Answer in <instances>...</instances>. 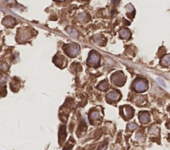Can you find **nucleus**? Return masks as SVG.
Instances as JSON below:
<instances>
[{"label":"nucleus","mask_w":170,"mask_h":150,"mask_svg":"<svg viewBox=\"0 0 170 150\" xmlns=\"http://www.w3.org/2000/svg\"><path fill=\"white\" fill-rule=\"evenodd\" d=\"M90 117L92 118V119H97L98 117H99V113L98 112H93L90 114Z\"/></svg>","instance_id":"14"},{"label":"nucleus","mask_w":170,"mask_h":150,"mask_svg":"<svg viewBox=\"0 0 170 150\" xmlns=\"http://www.w3.org/2000/svg\"><path fill=\"white\" fill-rule=\"evenodd\" d=\"M120 35L124 39H128L130 37V31L126 29H122L120 31Z\"/></svg>","instance_id":"6"},{"label":"nucleus","mask_w":170,"mask_h":150,"mask_svg":"<svg viewBox=\"0 0 170 150\" xmlns=\"http://www.w3.org/2000/svg\"><path fill=\"white\" fill-rule=\"evenodd\" d=\"M111 79L114 85H117V86H122L124 85L126 78H125L122 72L118 71L112 75Z\"/></svg>","instance_id":"1"},{"label":"nucleus","mask_w":170,"mask_h":150,"mask_svg":"<svg viewBox=\"0 0 170 150\" xmlns=\"http://www.w3.org/2000/svg\"><path fill=\"white\" fill-rule=\"evenodd\" d=\"M136 139H137L138 140H139V141L142 140H143L142 135H141L140 134H138L136 135Z\"/></svg>","instance_id":"17"},{"label":"nucleus","mask_w":170,"mask_h":150,"mask_svg":"<svg viewBox=\"0 0 170 150\" xmlns=\"http://www.w3.org/2000/svg\"><path fill=\"white\" fill-rule=\"evenodd\" d=\"M126 11H127V13H132V12L133 13H134V7L132 6V5L131 4H128L127 5V6L126 7Z\"/></svg>","instance_id":"11"},{"label":"nucleus","mask_w":170,"mask_h":150,"mask_svg":"<svg viewBox=\"0 0 170 150\" xmlns=\"http://www.w3.org/2000/svg\"><path fill=\"white\" fill-rule=\"evenodd\" d=\"M150 120V115L148 113V112H142L140 115V122H142V124H146L149 122Z\"/></svg>","instance_id":"5"},{"label":"nucleus","mask_w":170,"mask_h":150,"mask_svg":"<svg viewBox=\"0 0 170 150\" xmlns=\"http://www.w3.org/2000/svg\"><path fill=\"white\" fill-rule=\"evenodd\" d=\"M65 52L71 57H74L79 52V47L77 45L74 44L68 45V46H66L65 49Z\"/></svg>","instance_id":"3"},{"label":"nucleus","mask_w":170,"mask_h":150,"mask_svg":"<svg viewBox=\"0 0 170 150\" xmlns=\"http://www.w3.org/2000/svg\"><path fill=\"white\" fill-rule=\"evenodd\" d=\"M157 80H158V81L159 82V84H160L162 86H163L164 87H165L166 88V84H165L164 83V81L163 79H162L161 78H160V77H158V78H157Z\"/></svg>","instance_id":"16"},{"label":"nucleus","mask_w":170,"mask_h":150,"mask_svg":"<svg viewBox=\"0 0 170 150\" xmlns=\"http://www.w3.org/2000/svg\"><path fill=\"white\" fill-rule=\"evenodd\" d=\"M68 30H67V31L68 33L71 34V36H72L73 37L77 36V33L75 30H72L71 28H68Z\"/></svg>","instance_id":"12"},{"label":"nucleus","mask_w":170,"mask_h":150,"mask_svg":"<svg viewBox=\"0 0 170 150\" xmlns=\"http://www.w3.org/2000/svg\"><path fill=\"white\" fill-rule=\"evenodd\" d=\"M134 88L137 92H144L148 89V84H146L145 80L139 79L135 82Z\"/></svg>","instance_id":"2"},{"label":"nucleus","mask_w":170,"mask_h":150,"mask_svg":"<svg viewBox=\"0 0 170 150\" xmlns=\"http://www.w3.org/2000/svg\"><path fill=\"white\" fill-rule=\"evenodd\" d=\"M168 127H169V128H170V124L168 125Z\"/></svg>","instance_id":"18"},{"label":"nucleus","mask_w":170,"mask_h":150,"mask_svg":"<svg viewBox=\"0 0 170 150\" xmlns=\"http://www.w3.org/2000/svg\"><path fill=\"white\" fill-rule=\"evenodd\" d=\"M108 99H109L110 100L112 101H116L117 99H118V98L120 97V95L118 93H116V91H111L107 95Z\"/></svg>","instance_id":"7"},{"label":"nucleus","mask_w":170,"mask_h":150,"mask_svg":"<svg viewBox=\"0 0 170 150\" xmlns=\"http://www.w3.org/2000/svg\"><path fill=\"white\" fill-rule=\"evenodd\" d=\"M138 126L135 124V123H130L128 125V128L130 130H134V129L137 128Z\"/></svg>","instance_id":"15"},{"label":"nucleus","mask_w":170,"mask_h":150,"mask_svg":"<svg viewBox=\"0 0 170 150\" xmlns=\"http://www.w3.org/2000/svg\"><path fill=\"white\" fill-rule=\"evenodd\" d=\"M124 113L125 114L126 117H130L132 115V109L130 107H126L124 109Z\"/></svg>","instance_id":"9"},{"label":"nucleus","mask_w":170,"mask_h":150,"mask_svg":"<svg viewBox=\"0 0 170 150\" xmlns=\"http://www.w3.org/2000/svg\"><path fill=\"white\" fill-rule=\"evenodd\" d=\"M100 61V57L97 53L92 52L90 54L89 60L87 61V64L90 66H94L98 65Z\"/></svg>","instance_id":"4"},{"label":"nucleus","mask_w":170,"mask_h":150,"mask_svg":"<svg viewBox=\"0 0 170 150\" xmlns=\"http://www.w3.org/2000/svg\"><path fill=\"white\" fill-rule=\"evenodd\" d=\"M161 64L164 66H168L170 65V54L166 55L161 59Z\"/></svg>","instance_id":"8"},{"label":"nucleus","mask_w":170,"mask_h":150,"mask_svg":"<svg viewBox=\"0 0 170 150\" xmlns=\"http://www.w3.org/2000/svg\"><path fill=\"white\" fill-rule=\"evenodd\" d=\"M98 88L100 90H102V91L106 90V89H107V88H108L107 83H106V81H102V83H100V84H99V85H98Z\"/></svg>","instance_id":"10"},{"label":"nucleus","mask_w":170,"mask_h":150,"mask_svg":"<svg viewBox=\"0 0 170 150\" xmlns=\"http://www.w3.org/2000/svg\"><path fill=\"white\" fill-rule=\"evenodd\" d=\"M158 132H159L158 128L156 127H152L150 130V133L152 134H157L158 133Z\"/></svg>","instance_id":"13"}]
</instances>
